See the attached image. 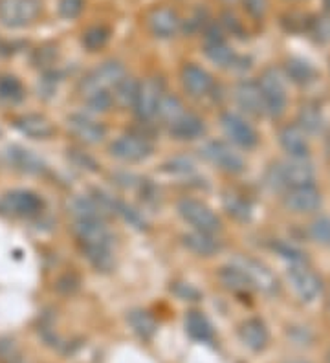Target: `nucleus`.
Masks as SVG:
<instances>
[{
    "label": "nucleus",
    "mask_w": 330,
    "mask_h": 363,
    "mask_svg": "<svg viewBox=\"0 0 330 363\" xmlns=\"http://www.w3.org/2000/svg\"><path fill=\"white\" fill-rule=\"evenodd\" d=\"M156 114L163 121H167L173 125L177 119H180L183 116V105L182 101L177 98V96H163L160 98L158 101V108H156Z\"/></svg>",
    "instance_id": "nucleus-28"
},
{
    "label": "nucleus",
    "mask_w": 330,
    "mask_h": 363,
    "mask_svg": "<svg viewBox=\"0 0 330 363\" xmlns=\"http://www.w3.org/2000/svg\"><path fill=\"white\" fill-rule=\"evenodd\" d=\"M171 133L180 140H193L204 133V123L195 114H183L182 118L171 125Z\"/></svg>",
    "instance_id": "nucleus-24"
},
{
    "label": "nucleus",
    "mask_w": 330,
    "mask_h": 363,
    "mask_svg": "<svg viewBox=\"0 0 330 363\" xmlns=\"http://www.w3.org/2000/svg\"><path fill=\"white\" fill-rule=\"evenodd\" d=\"M310 235L314 237V241L320 244H330V218L329 216H321L310 226Z\"/></svg>",
    "instance_id": "nucleus-37"
},
{
    "label": "nucleus",
    "mask_w": 330,
    "mask_h": 363,
    "mask_svg": "<svg viewBox=\"0 0 330 363\" xmlns=\"http://www.w3.org/2000/svg\"><path fill=\"white\" fill-rule=\"evenodd\" d=\"M241 339L248 348L252 350H262L268 343V330L259 319H248L241 327Z\"/></svg>",
    "instance_id": "nucleus-21"
},
{
    "label": "nucleus",
    "mask_w": 330,
    "mask_h": 363,
    "mask_svg": "<svg viewBox=\"0 0 330 363\" xmlns=\"http://www.w3.org/2000/svg\"><path fill=\"white\" fill-rule=\"evenodd\" d=\"M237 103L241 105L242 110H246L252 116H262L264 114V101H262V94L259 89V83L244 79L237 84L235 89Z\"/></svg>",
    "instance_id": "nucleus-16"
},
{
    "label": "nucleus",
    "mask_w": 330,
    "mask_h": 363,
    "mask_svg": "<svg viewBox=\"0 0 330 363\" xmlns=\"http://www.w3.org/2000/svg\"><path fill=\"white\" fill-rule=\"evenodd\" d=\"M162 98V89L156 79H145L140 83L136 101H134V110L142 119H151L156 114L158 101Z\"/></svg>",
    "instance_id": "nucleus-12"
},
{
    "label": "nucleus",
    "mask_w": 330,
    "mask_h": 363,
    "mask_svg": "<svg viewBox=\"0 0 330 363\" xmlns=\"http://www.w3.org/2000/svg\"><path fill=\"white\" fill-rule=\"evenodd\" d=\"M222 2L227 6H233V4H237V2H241V0H222Z\"/></svg>",
    "instance_id": "nucleus-45"
},
{
    "label": "nucleus",
    "mask_w": 330,
    "mask_h": 363,
    "mask_svg": "<svg viewBox=\"0 0 330 363\" xmlns=\"http://www.w3.org/2000/svg\"><path fill=\"white\" fill-rule=\"evenodd\" d=\"M242 2H244L248 13L255 19L264 17V13L268 11V0H242Z\"/></svg>",
    "instance_id": "nucleus-42"
},
{
    "label": "nucleus",
    "mask_w": 330,
    "mask_h": 363,
    "mask_svg": "<svg viewBox=\"0 0 330 363\" xmlns=\"http://www.w3.org/2000/svg\"><path fill=\"white\" fill-rule=\"evenodd\" d=\"M202 154L209 160L211 163L222 169L226 172H241L244 169V162L242 158L233 151L230 145H226L224 142H209L202 147Z\"/></svg>",
    "instance_id": "nucleus-9"
},
{
    "label": "nucleus",
    "mask_w": 330,
    "mask_h": 363,
    "mask_svg": "<svg viewBox=\"0 0 330 363\" xmlns=\"http://www.w3.org/2000/svg\"><path fill=\"white\" fill-rule=\"evenodd\" d=\"M299 123H301L299 127L303 128V131H308V133H320L321 127H323V116H321V112L317 110V108L306 105V107L301 108Z\"/></svg>",
    "instance_id": "nucleus-34"
},
{
    "label": "nucleus",
    "mask_w": 330,
    "mask_h": 363,
    "mask_svg": "<svg viewBox=\"0 0 330 363\" xmlns=\"http://www.w3.org/2000/svg\"><path fill=\"white\" fill-rule=\"evenodd\" d=\"M323 4H325V10L330 13V0H323Z\"/></svg>",
    "instance_id": "nucleus-46"
},
{
    "label": "nucleus",
    "mask_w": 330,
    "mask_h": 363,
    "mask_svg": "<svg viewBox=\"0 0 330 363\" xmlns=\"http://www.w3.org/2000/svg\"><path fill=\"white\" fill-rule=\"evenodd\" d=\"M10 363H24V362H22V360H19V358H13V360H10Z\"/></svg>",
    "instance_id": "nucleus-47"
},
{
    "label": "nucleus",
    "mask_w": 330,
    "mask_h": 363,
    "mask_svg": "<svg viewBox=\"0 0 330 363\" xmlns=\"http://www.w3.org/2000/svg\"><path fill=\"white\" fill-rule=\"evenodd\" d=\"M294 363H303V362H294Z\"/></svg>",
    "instance_id": "nucleus-49"
},
{
    "label": "nucleus",
    "mask_w": 330,
    "mask_h": 363,
    "mask_svg": "<svg viewBox=\"0 0 330 363\" xmlns=\"http://www.w3.org/2000/svg\"><path fill=\"white\" fill-rule=\"evenodd\" d=\"M8 156H10L11 165H15L17 169L22 172L39 175V172L45 171V163L40 162L33 152L26 151V149L22 147H11L10 151H8Z\"/></svg>",
    "instance_id": "nucleus-23"
},
{
    "label": "nucleus",
    "mask_w": 330,
    "mask_h": 363,
    "mask_svg": "<svg viewBox=\"0 0 330 363\" xmlns=\"http://www.w3.org/2000/svg\"><path fill=\"white\" fill-rule=\"evenodd\" d=\"M186 330L197 341H211L213 327L202 312H189L186 318Z\"/></svg>",
    "instance_id": "nucleus-26"
},
{
    "label": "nucleus",
    "mask_w": 330,
    "mask_h": 363,
    "mask_svg": "<svg viewBox=\"0 0 330 363\" xmlns=\"http://www.w3.org/2000/svg\"><path fill=\"white\" fill-rule=\"evenodd\" d=\"M178 212L182 215L186 222H189L193 228H197V231H204V233H217L220 230V218L215 213L202 204V202L193 200V198H183L178 204Z\"/></svg>",
    "instance_id": "nucleus-3"
},
{
    "label": "nucleus",
    "mask_w": 330,
    "mask_h": 363,
    "mask_svg": "<svg viewBox=\"0 0 330 363\" xmlns=\"http://www.w3.org/2000/svg\"><path fill=\"white\" fill-rule=\"evenodd\" d=\"M128 323L134 329V332L142 336V338H151L156 332V321L149 312L143 310H134L128 314Z\"/></svg>",
    "instance_id": "nucleus-30"
},
{
    "label": "nucleus",
    "mask_w": 330,
    "mask_h": 363,
    "mask_svg": "<svg viewBox=\"0 0 330 363\" xmlns=\"http://www.w3.org/2000/svg\"><path fill=\"white\" fill-rule=\"evenodd\" d=\"M327 363H330V350H329V354H327Z\"/></svg>",
    "instance_id": "nucleus-48"
},
{
    "label": "nucleus",
    "mask_w": 330,
    "mask_h": 363,
    "mask_svg": "<svg viewBox=\"0 0 330 363\" xmlns=\"http://www.w3.org/2000/svg\"><path fill=\"white\" fill-rule=\"evenodd\" d=\"M222 127H224V133L227 134V138L232 140L233 143L241 145L244 149H252L255 147L259 138L257 133L253 131V127L250 123H246L241 116L237 114L226 112L222 116Z\"/></svg>",
    "instance_id": "nucleus-11"
},
{
    "label": "nucleus",
    "mask_w": 330,
    "mask_h": 363,
    "mask_svg": "<svg viewBox=\"0 0 330 363\" xmlns=\"http://www.w3.org/2000/svg\"><path fill=\"white\" fill-rule=\"evenodd\" d=\"M182 83L183 89L188 90L191 96L200 98L211 92L213 77L207 74L206 70L197 66V64H186L182 68Z\"/></svg>",
    "instance_id": "nucleus-17"
},
{
    "label": "nucleus",
    "mask_w": 330,
    "mask_h": 363,
    "mask_svg": "<svg viewBox=\"0 0 330 363\" xmlns=\"http://www.w3.org/2000/svg\"><path fill=\"white\" fill-rule=\"evenodd\" d=\"M277 251L281 253V257H285V259H288L292 262V265H305V253L299 250V248H296L294 244H288V242H279V244L276 246Z\"/></svg>",
    "instance_id": "nucleus-38"
},
{
    "label": "nucleus",
    "mask_w": 330,
    "mask_h": 363,
    "mask_svg": "<svg viewBox=\"0 0 330 363\" xmlns=\"http://www.w3.org/2000/svg\"><path fill=\"white\" fill-rule=\"evenodd\" d=\"M84 98H87V103L90 107L94 108V110H101V112L109 110L110 105H112V96L109 92H94L90 94V96H84Z\"/></svg>",
    "instance_id": "nucleus-40"
},
{
    "label": "nucleus",
    "mask_w": 330,
    "mask_h": 363,
    "mask_svg": "<svg viewBox=\"0 0 330 363\" xmlns=\"http://www.w3.org/2000/svg\"><path fill=\"white\" fill-rule=\"evenodd\" d=\"M40 15V0H0V22L10 28L33 24Z\"/></svg>",
    "instance_id": "nucleus-2"
},
{
    "label": "nucleus",
    "mask_w": 330,
    "mask_h": 363,
    "mask_svg": "<svg viewBox=\"0 0 330 363\" xmlns=\"http://www.w3.org/2000/svg\"><path fill=\"white\" fill-rule=\"evenodd\" d=\"M281 145L292 158H303L308 152V142H306L305 131L299 125H288L279 134Z\"/></svg>",
    "instance_id": "nucleus-20"
},
{
    "label": "nucleus",
    "mask_w": 330,
    "mask_h": 363,
    "mask_svg": "<svg viewBox=\"0 0 330 363\" xmlns=\"http://www.w3.org/2000/svg\"><path fill=\"white\" fill-rule=\"evenodd\" d=\"M110 152L123 162H142L153 152V145L143 136H121L110 145Z\"/></svg>",
    "instance_id": "nucleus-8"
},
{
    "label": "nucleus",
    "mask_w": 330,
    "mask_h": 363,
    "mask_svg": "<svg viewBox=\"0 0 330 363\" xmlns=\"http://www.w3.org/2000/svg\"><path fill=\"white\" fill-rule=\"evenodd\" d=\"M127 77L125 74L123 64L116 63V61H109L92 70L81 83V92L83 96H90L94 92H109L110 89H116L123 79Z\"/></svg>",
    "instance_id": "nucleus-1"
},
{
    "label": "nucleus",
    "mask_w": 330,
    "mask_h": 363,
    "mask_svg": "<svg viewBox=\"0 0 330 363\" xmlns=\"http://www.w3.org/2000/svg\"><path fill=\"white\" fill-rule=\"evenodd\" d=\"M218 279L227 290H232L235 294H246L250 290L253 288L250 279L246 277V274L239 268V266L232 265L226 266V268H220L218 272Z\"/></svg>",
    "instance_id": "nucleus-22"
},
{
    "label": "nucleus",
    "mask_w": 330,
    "mask_h": 363,
    "mask_svg": "<svg viewBox=\"0 0 330 363\" xmlns=\"http://www.w3.org/2000/svg\"><path fill=\"white\" fill-rule=\"evenodd\" d=\"M206 55L213 63H217L218 66H235L239 63V57L233 54V50L220 40V43H207L206 45Z\"/></svg>",
    "instance_id": "nucleus-29"
},
{
    "label": "nucleus",
    "mask_w": 330,
    "mask_h": 363,
    "mask_svg": "<svg viewBox=\"0 0 330 363\" xmlns=\"http://www.w3.org/2000/svg\"><path fill=\"white\" fill-rule=\"evenodd\" d=\"M281 177L285 182V187L296 186H308L314 180V165H312L305 156L303 158H290L288 162L279 165Z\"/></svg>",
    "instance_id": "nucleus-15"
},
{
    "label": "nucleus",
    "mask_w": 330,
    "mask_h": 363,
    "mask_svg": "<svg viewBox=\"0 0 330 363\" xmlns=\"http://www.w3.org/2000/svg\"><path fill=\"white\" fill-rule=\"evenodd\" d=\"M308 31L317 43H329L330 40V15H317L308 20Z\"/></svg>",
    "instance_id": "nucleus-36"
},
{
    "label": "nucleus",
    "mask_w": 330,
    "mask_h": 363,
    "mask_svg": "<svg viewBox=\"0 0 330 363\" xmlns=\"http://www.w3.org/2000/svg\"><path fill=\"white\" fill-rule=\"evenodd\" d=\"M70 133L84 143H99L105 138V127L92 119L74 114L68 118Z\"/></svg>",
    "instance_id": "nucleus-18"
},
{
    "label": "nucleus",
    "mask_w": 330,
    "mask_h": 363,
    "mask_svg": "<svg viewBox=\"0 0 330 363\" xmlns=\"http://www.w3.org/2000/svg\"><path fill=\"white\" fill-rule=\"evenodd\" d=\"M116 213L123 215L125 221L130 222L133 226L140 228V230H143V228H145V221L142 218V215H140L138 212H134L133 207L127 206V204H121V202H118V204H116Z\"/></svg>",
    "instance_id": "nucleus-41"
},
{
    "label": "nucleus",
    "mask_w": 330,
    "mask_h": 363,
    "mask_svg": "<svg viewBox=\"0 0 330 363\" xmlns=\"http://www.w3.org/2000/svg\"><path fill=\"white\" fill-rule=\"evenodd\" d=\"M84 8V0H61L59 2V13L64 19H75L81 15Z\"/></svg>",
    "instance_id": "nucleus-39"
},
{
    "label": "nucleus",
    "mask_w": 330,
    "mask_h": 363,
    "mask_svg": "<svg viewBox=\"0 0 330 363\" xmlns=\"http://www.w3.org/2000/svg\"><path fill=\"white\" fill-rule=\"evenodd\" d=\"M224 206H226V212L237 218V221H248L252 216V206L246 198L239 195L235 191H230L224 195Z\"/></svg>",
    "instance_id": "nucleus-27"
},
{
    "label": "nucleus",
    "mask_w": 330,
    "mask_h": 363,
    "mask_svg": "<svg viewBox=\"0 0 330 363\" xmlns=\"http://www.w3.org/2000/svg\"><path fill=\"white\" fill-rule=\"evenodd\" d=\"M259 89H261L262 101H264V112L271 114V116H281L286 107V94L279 72L276 68L264 70Z\"/></svg>",
    "instance_id": "nucleus-4"
},
{
    "label": "nucleus",
    "mask_w": 330,
    "mask_h": 363,
    "mask_svg": "<svg viewBox=\"0 0 330 363\" xmlns=\"http://www.w3.org/2000/svg\"><path fill=\"white\" fill-rule=\"evenodd\" d=\"M110 30L107 26H90L89 30L83 34V46L90 52H96V50L103 48L107 43H109Z\"/></svg>",
    "instance_id": "nucleus-31"
},
{
    "label": "nucleus",
    "mask_w": 330,
    "mask_h": 363,
    "mask_svg": "<svg viewBox=\"0 0 330 363\" xmlns=\"http://www.w3.org/2000/svg\"><path fill=\"white\" fill-rule=\"evenodd\" d=\"M183 246L191 250L193 253L197 255H211L218 250V242L213 241L209 233H204V231H195V233H188V235L182 237Z\"/></svg>",
    "instance_id": "nucleus-25"
},
{
    "label": "nucleus",
    "mask_w": 330,
    "mask_h": 363,
    "mask_svg": "<svg viewBox=\"0 0 330 363\" xmlns=\"http://www.w3.org/2000/svg\"><path fill=\"white\" fill-rule=\"evenodd\" d=\"M233 265L239 266V268L246 274L252 286H255V288L262 290V292H267V294H273V292H277V288H279V283H277L276 275L271 274L267 266L261 265V262H257V260L253 259H248V257L246 259H244V257H239Z\"/></svg>",
    "instance_id": "nucleus-10"
},
{
    "label": "nucleus",
    "mask_w": 330,
    "mask_h": 363,
    "mask_svg": "<svg viewBox=\"0 0 330 363\" xmlns=\"http://www.w3.org/2000/svg\"><path fill=\"white\" fill-rule=\"evenodd\" d=\"M138 81H134L130 77H125L121 83L114 89V99L118 101L121 107H128V105H134L136 101V94H138Z\"/></svg>",
    "instance_id": "nucleus-33"
},
{
    "label": "nucleus",
    "mask_w": 330,
    "mask_h": 363,
    "mask_svg": "<svg viewBox=\"0 0 330 363\" xmlns=\"http://www.w3.org/2000/svg\"><path fill=\"white\" fill-rule=\"evenodd\" d=\"M321 204V193L315 189L312 184L308 186H296L290 187V191L286 193L285 206L290 212L296 213H308L317 209Z\"/></svg>",
    "instance_id": "nucleus-13"
},
{
    "label": "nucleus",
    "mask_w": 330,
    "mask_h": 363,
    "mask_svg": "<svg viewBox=\"0 0 330 363\" xmlns=\"http://www.w3.org/2000/svg\"><path fill=\"white\" fill-rule=\"evenodd\" d=\"M43 209V200L31 191H11L0 200V213L11 216H33Z\"/></svg>",
    "instance_id": "nucleus-7"
},
{
    "label": "nucleus",
    "mask_w": 330,
    "mask_h": 363,
    "mask_svg": "<svg viewBox=\"0 0 330 363\" xmlns=\"http://www.w3.org/2000/svg\"><path fill=\"white\" fill-rule=\"evenodd\" d=\"M222 22H224V26H226L227 30L232 31V34H242V22L237 19L235 15L226 13V15L222 17Z\"/></svg>",
    "instance_id": "nucleus-44"
},
{
    "label": "nucleus",
    "mask_w": 330,
    "mask_h": 363,
    "mask_svg": "<svg viewBox=\"0 0 330 363\" xmlns=\"http://www.w3.org/2000/svg\"><path fill=\"white\" fill-rule=\"evenodd\" d=\"M15 125L20 133L26 134L30 138H50L55 133L54 125L50 123V119H46L45 116L40 114H26V116H20L15 119Z\"/></svg>",
    "instance_id": "nucleus-19"
},
{
    "label": "nucleus",
    "mask_w": 330,
    "mask_h": 363,
    "mask_svg": "<svg viewBox=\"0 0 330 363\" xmlns=\"http://www.w3.org/2000/svg\"><path fill=\"white\" fill-rule=\"evenodd\" d=\"M165 169L171 172H191L193 171V162L189 158H174L173 162H169L165 165Z\"/></svg>",
    "instance_id": "nucleus-43"
},
{
    "label": "nucleus",
    "mask_w": 330,
    "mask_h": 363,
    "mask_svg": "<svg viewBox=\"0 0 330 363\" xmlns=\"http://www.w3.org/2000/svg\"><path fill=\"white\" fill-rule=\"evenodd\" d=\"M286 74L294 83L305 84L314 77V68L303 59H290L286 63Z\"/></svg>",
    "instance_id": "nucleus-32"
},
{
    "label": "nucleus",
    "mask_w": 330,
    "mask_h": 363,
    "mask_svg": "<svg viewBox=\"0 0 330 363\" xmlns=\"http://www.w3.org/2000/svg\"><path fill=\"white\" fill-rule=\"evenodd\" d=\"M149 30L153 31L160 39H169L174 37L182 26V20L178 17V13L171 8H156L151 11V15L147 19Z\"/></svg>",
    "instance_id": "nucleus-14"
},
{
    "label": "nucleus",
    "mask_w": 330,
    "mask_h": 363,
    "mask_svg": "<svg viewBox=\"0 0 330 363\" xmlns=\"http://www.w3.org/2000/svg\"><path fill=\"white\" fill-rule=\"evenodd\" d=\"M0 98L11 101V103H17L24 98V90H22L19 79L11 77V75L0 79Z\"/></svg>",
    "instance_id": "nucleus-35"
},
{
    "label": "nucleus",
    "mask_w": 330,
    "mask_h": 363,
    "mask_svg": "<svg viewBox=\"0 0 330 363\" xmlns=\"http://www.w3.org/2000/svg\"><path fill=\"white\" fill-rule=\"evenodd\" d=\"M288 281H290L294 292L306 303L317 299V295L323 290V283L320 277L305 265H292L290 272H288Z\"/></svg>",
    "instance_id": "nucleus-6"
},
{
    "label": "nucleus",
    "mask_w": 330,
    "mask_h": 363,
    "mask_svg": "<svg viewBox=\"0 0 330 363\" xmlns=\"http://www.w3.org/2000/svg\"><path fill=\"white\" fill-rule=\"evenodd\" d=\"M74 231L83 251L103 250L112 244V237L103 221H77Z\"/></svg>",
    "instance_id": "nucleus-5"
}]
</instances>
